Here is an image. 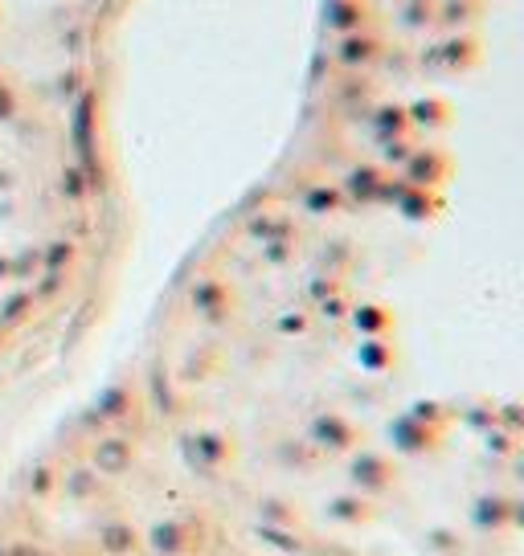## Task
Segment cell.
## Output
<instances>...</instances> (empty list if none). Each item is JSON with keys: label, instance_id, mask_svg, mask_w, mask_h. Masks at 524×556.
Instances as JSON below:
<instances>
[{"label": "cell", "instance_id": "6da1fadb", "mask_svg": "<svg viewBox=\"0 0 524 556\" xmlns=\"http://www.w3.org/2000/svg\"><path fill=\"white\" fill-rule=\"evenodd\" d=\"M103 0H0V152H21L62 115Z\"/></svg>", "mask_w": 524, "mask_h": 556}]
</instances>
